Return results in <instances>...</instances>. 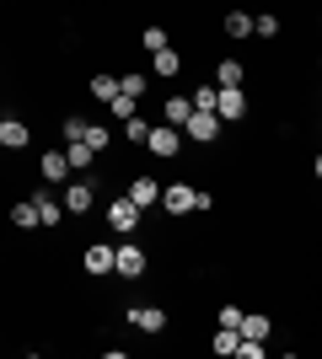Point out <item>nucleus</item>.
Masks as SVG:
<instances>
[{
  "instance_id": "32",
  "label": "nucleus",
  "mask_w": 322,
  "mask_h": 359,
  "mask_svg": "<svg viewBox=\"0 0 322 359\" xmlns=\"http://www.w3.org/2000/svg\"><path fill=\"white\" fill-rule=\"evenodd\" d=\"M236 322H242V306H231V300H226V306H220V327H236Z\"/></svg>"
},
{
  "instance_id": "13",
  "label": "nucleus",
  "mask_w": 322,
  "mask_h": 359,
  "mask_svg": "<svg viewBox=\"0 0 322 359\" xmlns=\"http://www.w3.org/2000/svg\"><path fill=\"white\" fill-rule=\"evenodd\" d=\"M27 140H32V129L22 118H0V145H6V150H22Z\"/></svg>"
},
{
  "instance_id": "10",
  "label": "nucleus",
  "mask_w": 322,
  "mask_h": 359,
  "mask_svg": "<svg viewBox=\"0 0 322 359\" xmlns=\"http://www.w3.org/2000/svg\"><path fill=\"white\" fill-rule=\"evenodd\" d=\"M32 210H38V225H48V231L65 220V204L54 198V188H38V194H32Z\"/></svg>"
},
{
  "instance_id": "20",
  "label": "nucleus",
  "mask_w": 322,
  "mask_h": 359,
  "mask_svg": "<svg viewBox=\"0 0 322 359\" xmlns=\"http://www.w3.org/2000/svg\"><path fill=\"white\" fill-rule=\"evenodd\" d=\"M145 86H151V75H140V70L119 75V91H123V97H135V102H140V97H145Z\"/></svg>"
},
{
  "instance_id": "3",
  "label": "nucleus",
  "mask_w": 322,
  "mask_h": 359,
  "mask_svg": "<svg viewBox=\"0 0 322 359\" xmlns=\"http://www.w3.org/2000/svg\"><path fill=\"white\" fill-rule=\"evenodd\" d=\"M145 150H151L156 161H172V156L183 150V129H177V123H167V129H151V135H145Z\"/></svg>"
},
{
  "instance_id": "28",
  "label": "nucleus",
  "mask_w": 322,
  "mask_h": 359,
  "mask_svg": "<svg viewBox=\"0 0 322 359\" xmlns=\"http://www.w3.org/2000/svg\"><path fill=\"white\" fill-rule=\"evenodd\" d=\"M188 102H194V113H215V86H194Z\"/></svg>"
},
{
  "instance_id": "29",
  "label": "nucleus",
  "mask_w": 322,
  "mask_h": 359,
  "mask_svg": "<svg viewBox=\"0 0 322 359\" xmlns=\"http://www.w3.org/2000/svg\"><path fill=\"white\" fill-rule=\"evenodd\" d=\"M253 32H258V38H279V16H274V11L253 16Z\"/></svg>"
},
{
  "instance_id": "14",
  "label": "nucleus",
  "mask_w": 322,
  "mask_h": 359,
  "mask_svg": "<svg viewBox=\"0 0 322 359\" xmlns=\"http://www.w3.org/2000/svg\"><path fill=\"white\" fill-rule=\"evenodd\" d=\"M151 70L172 81V75H183V54H177L172 43H167V48H156V54H151Z\"/></svg>"
},
{
  "instance_id": "6",
  "label": "nucleus",
  "mask_w": 322,
  "mask_h": 359,
  "mask_svg": "<svg viewBox=\"0 0 322 359\" xmlns=\"http://www.w3.org/2000/svg\"><path fill=\"white\" fill-rule=\"evenodd\" d=\"M220 129H226V123L215 118V113H188V118H183V135L199 140V145H215V140H220Z\"/></svg>"
},
{
  "instance_id": "8",
  "label": "nucleus",
  "mask_w": 322,
  "mask_h": 359,
  "mask_svg": "<svg viewBox=\"0 0 322 359\" xmlns=\"http://www.w3.org/2000/svg\"><path fill=\"white\" fill-rule=\"evenodd\" d=\"M167 322H172V316L161 311V306H129V327L151 332V338H156V332H167Z\"/></svg>"
},
{
  "instance_id": "25",
  "label": "nucleus",
  "mask_w": 322,
  "mask_h": 359,
  "mask_svg": "<svg viewBox=\"0 0 322 359\" xmlns=\"http://www.w3.org/2000/svg\"><path fill=\"white\" fill-rule=\"evenodd\" d=\"M172 38H167V27H145L140 32V48H145V54H156V48H167Z\"/></svg>"
},
{
  "instance_id": "27",
  "label": "nucleus",
  "mask_w": 322,
  "mask_h": 359,
  "mask_svg": "<svg viewBox=\"0 0 322 359\" xmlns=\"http://www.w3.org/2000/svg\"><path fill=\"white\" fill-rule=\"evenodd\" d=\"M226 32L231 38H247V32H253V16L247 11H226Z\"/></svg>"
},
{
  "instance_id": "18",
  "label": "nucleus",
  "mask_w": 322,
  "mask_h": 359,
  "mask_svg": "<svg viewBox=\"0 0 322 359\" xmlns=\"http://www.w3.org/2000/svg\"><path fill=\"white\" fill-rule=\"evenodd\" d=\"M107 113H113V123H123V118H135V113H140V102H135V97H123V91H113V97H107Z\"/></svg>"
},
{
  "instance_id": "26",
  "label": "nucleus",
  "mask_w": 322,
  "mask_h": 359,
  "mask_svg": "<svg viewBox=\"0 0 322 359\" xmlns=\"http://www.w3.org/2000/svg\"><path fill=\"white\" fill-rule=\"evenodd\" d=\"M188 113H194V102H188V97H167V123H177V129H183Z\"/></svg>"
},
{
  "instance_id": "12",
  "label": "nucleus",
  "mask_w": 322,
  "mask_h": 359,
  "mask_svg": "<svg viewBox=\"0 0 322 359\" xmlns=\"http://www.w3.org/2000/svg\"><path fill=\"white\" fill-rule=\"evenodd\" d=\"M81 269L92 273V279L113 273V247H102V241H97V247H86V257H81Z\"/></svg>"
},
{
  "instance_id": "17",
  "label": "nucleus",
  "mask_w": 322,
  "mask_h": 359,
  "mask_svg": "<svg viewBox=\"0 0 322 359\" xmlns=\"http://www.w3.org/2000/svg\"><path fill=\"white\" fill-rule=\"evenodd\" d=\"M11 225H16V231H38V210H32V198H11Z\"/></svg>"
},
{
  "instance_id": "21",
  "label": "nucleus",
  "mask_w": 322,
  "mask_h": 359,
  "mask_svg": "<svg viewBox=\"0 0 322 359\" xmlns=\"http://www.w3.org/2000/svg\"><path fill=\"white\" fill-rule=\"evenodd\" d=\"M236 344H242V332H236V327H220V332H215V354H220V359H231V354H236Z\"/></svg>"
},
{
  "instance_id": "16",
  "label": "nucleus",
  "mask_w": 322,
  "mask_h": 359,
  "mask_svg": "<svg viewBox=\"0 0 322 359\" xmlns=\"http://www.w3.org/2000/svg\"><path fill=\"white\" fill-rule=\"evenodd\" d=\"M242 81H247L242 60H220V65H215V86H242Z\"/></svg>"
},
{
  "instance_id": "4",
  "label": "nucleus",
  "mask_w": 322,
  "mask_h": 359,
  "mask_svg": "<svg viewBox=\"0 0 322 359\" xmlns=\"http://www.w3.org/2000/svg\"><path fill=\"white\" fill-rule=\"evenodd\" d=\"M60 204H65V215H86L97 204V188H92V182H81V177H70V182H65V194H60Z\"/></svg>"
},
{
  "instance_id": "2",
  "label": "nucleus",
  "mask_w": 322,
  "mask_h": 359,
  "mask_svg": "<svg viewBox=\"0 0 322 359\" xmlns=\"http://www.w3.org/2000/svg\"><path fill=\"white\" fill-rule=\"evenodd\" d=\"M140 215H145V210H140L135 198H123V194L107 204V225H113L119 236H135V231H140Z\"/></svg>"
},
{
  "instance_id": "7",
  "label": "nucleus",
  "mask_w": 322,
  "mask_h": 359,
  "mask_svg": "<svg viewBox=\"0 0 322 359\" xmlns=\"http://www.w3.org/2000/svg\"><path fill=\"white\" fill-rule=\"evenodd\" d=\"M38 177H43L48 188H65V182L76 177V172H70V161H65V150H43V161H38Z\"/></svg>"
},
{
  "instance_id": "19",
  "label": "nucleus",
  "mask_w": 322,
  "mask_h": 359,
  "mask_svg": "<svg viewBox=\"0 0 322 359\" xmlns=\"http://www.w3.org/2000/svg\"><path fill=\"white\" fill-rule=\"evenodd\" d=\"M236 332H242V338H253V344H263V338H269V316H247V311H242Z\"/></svg>"
},
{
  "instance_id": "31",
  "label": "nucleus",
  "mask_w": 322,
  "mask_h": 359,
  "mask_svg": "<svg viewBox=\"0 0 322 359\" xmlns=\"http://www.w3.org/2000/svg\"><path fill=\"white\" fill-rule=\"evenodd\" d=\"M263 354H269V348L253 344V338H242V344H236V359H263Z\"/></svg>"
},
{
  "instance_id": "24",
  "label": "nucleus",
  "mask_w": 322,
  "mask_h": 359,
  "mask_svg": "<svg viewBox=\"0 0 322 359\" xmlns=\"http://www.w3.org/2000/svg\"><path fill=\"white\" fill-rule=\"evenodd\" d=\"M86 91H92L97 102H107V97L119 91V75H102V70H97V75H92V86H86Z\"/></svg>"
},
{
  "instance_id": "30",
  "label": "nucleus",
  "mask_w": 322,
  "mask_h": 359,
  "mask_svg": "<svg viewBox=\"0 0 322 359\" xmlns=\"http://www.w3.org/2000/svg\"><path fill=\"white\" fill-rule=\"evenodd\" d=\"M60 135H65V145H70V140H81V135H86V118H76V113H70V118H65V129H60Z\"/></svg>"
},
{
  "instance_id": "15",
  "label": "nucleus",
  "mask_w": 322,
  "mask_h": 359,
  "mask_svg": "<svg viewBox=\"0 0 322 359\" xmlns=\"http://www.w3.org/2000/svg\"><path fill=\"white\" fill-rule=\"evenodd\" d=\"M65 161H70V172H92V166H97V150L81 145V140H70V145H65Z\"/></svg>"
},
{
  "instance_id": "1",
  "label": "nucleus",
  "mask_w": 322,
  "mask_h": 359,
  "mask_svg": "<svg viewBox=\"0 0 322 359\" xmlns=\"http://www.w3.org/2000/svg\"><path fill=\"white\" fill-rule=\"evenodd\" d=\"M215 118H220V123L247 118V91L242 86H215Z\"/></svg>"
},
{
  "instance_id": "5",
  "label": "nucleus",
  "mask_w": 322,
  "mask_h": 359,
  "mask_svg": "<svg viewBox=\"0 0 322 359\" xmlns=\"http://www.w3.org/2000/svg\"><path fill=\"white\" fill-rule=\"evenodd\" d=\"M113 273H119V279H140V273H145V252H140V241L113 247Z\"/></svg>"
},
{
  "instance_id": "9",
  "label": "nucleus",
  "mask_w": 322,
  "mask_h": 359,
  "mask_svg": "<svg viewBox=\"0 0 322 359\" xmlns=\"http://www.w3.org/2000/svg\"><path fill=\"white\" fill-rule=\"evenodd\" d=\"M167 215H194V188L188 182H172V188H161V198H156Z\"/></svg>"
},
{
  "instance_id": "11",
  "label": "nucleus",
  "mask_w": 322,
  "mask_h": 359,
  "mask_svg": "<svg viewBox=\"0 0 322 359\" xmlns=\"http://www.w3.org/2000/svg\"><path fill=\"white\" fill-rule=\"evenodd\" d=\"M123 198H135L140 210H156V198H161V182H156V177H145V172H140V177L129 182V188H123Z\"/></svg>"
},
{
  "instance_id": "23",
  "label": "nucleus",
  "mask_w": 322,
  "mask_h": 359,
  "mask_svg": "<svg viewBox=\"0 0 322 359\" xmlns=\"http://www.w3.org/2000/svg\"><path fill=\"white\" fill-rule=\"evenodd\" d=\"M119 129H123V140H129V145H145V135H151V123L140 118V113H135V118H123Z\"/></svg>"
},
{
  "instance_id": "22",
  "label": "nucleus",
  "mask_w": 322,
  "mask_h": 359,
  "mask_svg": "<svg viewBox=\"0 0 322 359\" xmlns=\"http://www.w3.org/2000/svg\"><path fill=\"white\" fill-rule=\"evenodd\" d=\"M107 140H113V129H107V123H86V135H81V145H92L97 156H102V150H107Z\"/></svg>"
}]
</instances>
